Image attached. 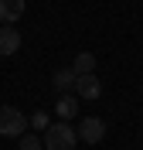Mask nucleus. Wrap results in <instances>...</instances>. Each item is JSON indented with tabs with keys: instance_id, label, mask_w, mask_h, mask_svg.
<instances>
[{
	"instance_id": "obj_4",
	"label": "nucleus",
	"mask_w": 143,
	"mask_h": 150,
	"mask_svg": "<svg viewBox=\"0 0 143 150\" xmlns=\"http://www.w3.org/2000/svg\"><path fill=\"white\" fill-rule=\"evenodd\" d=\"M17 51H20V34H17V28H14V24H4V28H0V55L10 58V55H17Z\"/></svg>"
},
{
	"instance_id": "obj_6",
	"label": "nucleus",
	"mask_w": 143,
	"mask_h": 150,
	"mask_svg": "<svg viewBox=\"0 0 143 150\" xmlns=\"http://www.w3.org/2000/svg\"><path fill=\"white\" fill-rule=\"evenodd\" d=\"M24 0H0V24H17L24 14Z\"/></svg>"
},
{
	"instance_id": "obj_1",
	"label": "nucleus",
	"mask_w": 143,
	"mask_h": 150,
	"mask_svg": "<svg viewBox=\"0 0 143 150\" xmlns=\"http://www.w3.org/2000/svg\"><path fill=\"white\" fill-rule=\"evenodd\" d=\"M75 143H78V130L65 120L51 123L44 130V150H75Z\"/></svg>"
},
{
	"instance_id": "obj_9",
	"label": "nucleus",
	"mask_w": 143,
	"mask_h": 150,
	"mask_svg": "<svg viewBox=\"0 0 143 150\" xmlns=\"http://www.w3.org/2000/svg\"><path fill=\"white\" fill-rule=\"evenodd\" d=\"M51 85H55L58 96L72 92V89H75V72H72V68H58V72L51 75Z\"/></svg>"
},
{
	"instance_id": "obj_11",
	"label": "nucleus",
	"mask_w": 143,
	"mask_h": 150,
	"mask_svg": "<svg viewBox=\"0 0 143 150\" xmlns=\"http://www.w3.org/2000/svg\"><path fill=\"white\" fill-rule=\"evenodd\" d=\"M27 123L34 126V130H48V126H51V120H48V112H44V109H38L34 116H27Z\"/></svg>"
},
{
	"instance_id": "obj_3",
	"label": "nucleus",
	"mask_w": 143,
	"mask_h": 150,
	"mask_svg": "<svg viewBox=\"0 0 143 150\" xmlns=\"http://www.w3.org/2000/svg\"><path fill=\"white\" fill-rule=\"evenodd\" d=\"M106 137V120H99V116H85V120L78 123V140L82 143H99Z\"/></svg>"
},
{
	"instance_id": "obj_2",
	"label": "nucleus",
	"mask_w": 143,
	"mask_h": 150,
	"mask_svg": "<svg viewBox=\"0 0 143 150\" xmlns=\"http://www.w3.org/2000/svg\"><path fill=\"white\" fill-rule=\"evenodd\" d=\"M27 130V116L17 109V106H0V137H24Z\"/></svg>"
},
{
	"instance_id": "obj_5",
	"label": "nucleus",
	"mask_w": 143,
	"mask_h": 150,
	"mask_svg": "<svg viewBox=\"0 0 143 150\" xmlns=\"http://www.w3.org/2000/svg\"><path fill=\"white\" fill-rule=\"evenodd\" d=\"M75 92L82 96V99H99V96H102L99 75H78V79H75Z\"/></svg>"
},
{
	"instance_id": "obj_8",
	"label": "nucleus",
	"mask_w": 143,
	"mask_h": 150,
	"mask_svg": "<svg viewBox=\"0 0 143 150\" xmlns=\"http://www.w3.org/2000/svg\"><path fill=\"white\" fill-rule=\"evenodd\" d=\"M68 68L75 72V79H78V75H95V55H92V51H78L75 62H72Z\"/></svg>"
},
{
	"instance_id": "obj_7",
	"label": "nucleus",
	"mask_w": 143,
	"mask_h": 150,
	"mask_svg": "<svg viewBox=\"0 0 143 150\" xmlns=\"http://www.w3.org/2000/svg\"><path fill=\"white\" fill-rule=\"evenodd\" d=\"M55 112H58V120H75L78 116V96H72V92H65V96H58V106H55Z\"/></svg>"
},
{
	"instance_id": "obj_10",
	"label": "nucleus",
	"mask_w": 143,
	"mask_h": 150,
	"mask_svg": "<svg viewBox=\"0 0 143 150\" xmlns=\"http://www.w3.org/2000/svg\"><path fill=\"white\" fill-rule=\"evenodd\" d=\"M17 150H44V140H38L34 133H24L20 137V147Z\"/></svg>"
}]
</instances>
